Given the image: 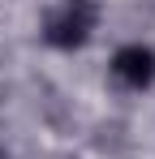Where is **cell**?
Returning <instances> with one entry per match:
<instances>
[{
    "instance_id": "3",
    "label": "cell",
    "mask_w": 155,
    "mask_h": 159,
    "mask_svg": "<svg viewBox=\"0 0 155 159\" xmlns=\"http://www.w3.org/2000/svg\"><path fill=\"white\" fill-rule=\"evenodd\" d=\"M0 159H4V155H0Z\"/></svg>"
},
{
    "instance_id": "1",
    "label": "cell",
    "mask_w": 155,
    "mask_h": 159,
    "mask_svg": "<svg viewBox=\"0 0 155 159\" xmlns=\"http://www.w3.org/2000/svg\"><path fill=\"white\" fill-rule=\"evenodd\" d=\"M95 22H99V4L95 0H60L43 17V43L60 48V52H73V48H82L91 39Z\"/></svg>"
},
{
    "instance_id": "2",
    "label": "cell",
    "mask_w": 155,
    "mask_h": 159,
    "mask_svg": "<svg viewBox=\"0 0 155 159\" xmlns=\"http://www.w3.org/2000/svg\"><path fill=\"white\" fill-rule=\"evenodd\" d=\"M112 78L121 86H129V90H147L155 82V52L142 48V43H125L112 56Z\"/></svg>"
}]
</instances>
